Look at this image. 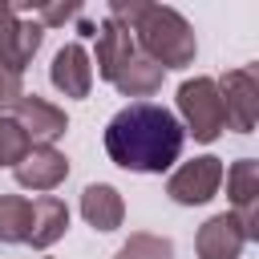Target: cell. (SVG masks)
<instances>
[{
  "label": "cell",
  "mask_w": 259,
  "mask_h": 259,
  "mask_svg": "<svg viewBox=\"0 0 259 259\" xmlns=\"http://www.w3.org/2000/svg\"><path fill=\"white\" fill-rule=\"evenodd\" d=\"M93 36H97V57H89V61L97 65V77H105V81L113 85V81H117V73L138 57V45H134L130 28H125V24H117V20H109V16L93 28Z\"/></svg>",
  "instance_id": "8fae6325"
},
{
  "label": "cell",
  "mask_w": 259,
  "mask_h": 259,
  "mask_svg": "<svg viewBox=\"0 0 259 259\" xmlns=\"http://www.w3.org/2000/svg\"><path fill=\"white\" fill-rule=\"evenodd\" d=\"M28 219H32V202L24 194H0V243H24Z\"/></svg>",
  "instance_id": "2e32d148"
},
{
  "label": "cell",
  "mask_w": 259,
  "mask_h": 259,
  "mask_svg": "<svg viewBox=\"0 0 259 259\" xmlns=\"http://www.w3.org/2000/svg\"><path fill=\"white\" fill-rule=\"evenodd\" d=\"M227 178V194H231V214L239 219L247 243L259 239V162L255 158H239L231 170H223Z\"/></svg>",
  "instance_id": "52a82bcc"
},
{
  "label": "cell",
  "mask_w": 259,
  "mask_h": 259,
  "mask_svg": "<svg viewBox=\"0 0 259 259\" xmlns=\"http://www.w3.org/2000/svg\"><path fill=\"white\" fill-rule=\"evenodd\" d=\"M186 142L182 121L158 101H130L105 125V154L134 174H162L178 162Z\"/></svg>",
  "instance_id": "6da1fadb"
},
{
  "label": "cell",
  "mask_w": 259,
  "mask_h": 259,
  "mask_svg": "<svg viewBox=\"0 0 259 259\" xmlns=\"http://www.w3.org/2000/svg\"><path fill=\"white\" fill-rule=\"evenodd\" d=\"M12 174H16V182H20L24 190L49 194V190H57V186L69 178V158H65L57 146H32V150L12 166Z\"/></svg>",
  "instance_id": "9c48e42d"
},
{
  "label": "cell",
  "mask_w": 259,
  "mask_h": 259,
  "mask_svg": "<svg viewBox=\"0 0 259 259\" xmlns=\"http://www.w3.org/2000/svg\"><path fill=\"white\" fill-rule=\"evenodd\" d=\"M49 81L65 97H89V89H93V61H89L81 40H69V45L57 49V57L49 65Z\"/></svg>",
  "instance_id": "30bf717a"
},
{
  "label": "cell",
  "mask_w": 259,
  "mask_h": 259,
  "mask_svg": "<svg viewBox=\"0 0 259 259\" xmlns=\"http://www.w3.org/2000/svg\"><path fill=\"white\" fill-rule=\"evenodd\" d=\"M109 20L125 24L142 57H150L162 73L166 69H186L194 65L198 40L190 20L170 8V4H150V0H109Z\"/></svg>",
  "instance_id": "7a4b0ae2"
},
{
  "label": "cell",
  "mask_w": 259,
  "mask_h": 259,
  "mask_svg": "<svg viewBox=\"0 0 259 259\" xmlns=\"http://www.w3.org/2000/svg\"><path fill=\"white\" fill-rule=\"evenodd\" d=\"M65 231H69V206H65V198L40 194V198L32 202V219H28V239H24V243H32L36 251H45V247H53Z\"/></svg>",
  "instance_id": "5bb4252c"
},
{
  "label": "cell",
  "mask_w": 259,
  "mask_h": 259,
  "mask_svg": "<svg viewBox=\"0 0 259 259\" xmlns=\"http://www.w3.org/2000/svg\"><path fill=\"white\" fill-rule=\"evenodd\" d=\"M113 259H174V243L166 235H150V231H138L130 235Z\"/></svg>",
  "instance_id": "e0dca14e"
},
{
  "label": "cell",
  "mask_w": 259,
  "mask_h": 259,
  "mask_svg": "<svg viewBox=\"0 0 259 259\" xmlns=\"http://www.w3.org/2000/svg\"><path fill=\"white\" fill-rule=\"evenodd\" d=\"M28 150H32V142H28V134L16 125V117L0 113V166H16Z\"/></svg>",
  "instance_id": "ac0fdd59"
},
{
  "label": "cell",
  "mask_w": 259,
  "mask_h": 259,
  "mask_svg": "<svg viewBox=\"0 0 259 259\" xmlns=\"http://www.w3.org/2000/svg\"><path fill=\"white\" fill-rule=\"evenodd\" d=\"M162 69L150 61V57H142V49H138V57L117 73V81H113V89L117 93H125V97H150V93H158L162 89Z\"/></svg>",
  "instance_id": "9a60e30c"
},
{
  "label": "cell",
  "mask_w": 259,
  "mask_h": 259,
  "mask_svg": "<svg viewBox=\"0 0 259 259\" xmlns=\"http://www.w3.org/2000/svg\"><path fill=\"white\" fill-rule=\"evenodd\" d=\"M243 247H247V235H243V227H239V219H235L231 210L210 214V219L198 227V235H194L198 259H239Z\"/></svg>",
  "instance_id": "7c38bea8"
},
{
  "label": "cell",
  "mask_w": 259,
  "mask_h": 259,
  "mask_svg": "<svg viewBox=\"0 0 259 259\" xmlns=\"http://www.w3.org/2000/svg\"><path fill=\"white\" fill-rule=\"evenodd\" d=\"M8 117H16V125L28 134L32 146H53V142L65 138V130H69L65 109L53 105L49 97H36V93H20V97L8 105Z\"/></svg>",
  "instance_id": "8992f818"
},
{
  "label": "cell",
  "mask_w": 259,
  "mask_h": 259,
  "mask_svg": "<svg viewBox=\"0 0 259 259\" xmlns=\"http://www.w3.org/2000/svg\"><path fill=\"white\" fill-rule=\"evenodd\" d=\"M178 113H182V130L210 146L223 130H227V117H223V97H219V85L214 77H190L178 85Z\"/></svg>",
  "instance_id": "3957f363"
},
{
  "label": "cell",
  "mask_w": 259,
  "mask_h": 259,
  "mask_svg": "<svg viewBox=\"0 0 259 259\" xmlns=\"http://www.w3.org/2000/svg\"><path fill=\"white\" fill-rule=\"evenodd\" d=\"M81 214L93 231H117L121 219H125V202L117 194V186L109 182H89L81 190Z\"/></svg>",
  "instance_id": "4fadbf2b"
},
{
  "label": "cell",
  "mask_w": 259,
  "mask_h": 259,
  "mask_svg": "<svg viewBox=\"0 0 259 259\" xmlns=\"http://www.w3.org/2000/svg\"><path fill=\"white\" fill-rule=\"evenodd\" d=\"M40 40H45V28H40L36 20H24L20 12H12V16L0 24V69L12 73V77H20V73L32 65Z\"/></svg>",
  "instance_id": "ba28073f"
},
{
  "label": "cell",
  "mask_w": 259,
  "mask_h": 259,
  "mask_svg": "<svg viewBox=\"0 0 259 259\" xmlns=\"http://www.w3.org/2000/svg\"><path fill=\"white\" fill-rule=\"evenodd\" d=\"M12 12H16V8H12V4H0V24H4V20H8V16H12Z\"/></svg>",
  "instance_id": "44dd1931"
},
{
  "label": "cell",
  "mask_w": 259,
  "mask_h": 259,
  "mask_svg": "<svg viewBox=\"0 0 259 259\" xmlns=\"http://www.w3.org/2000/svg\"><path fill=\"white\" fill-rule=\"evenodd\" d=\"M81 12V4H49V8H36V24L45 28V24H65V20H73Z\"/></svg>",
  "instance_id": "d6986e66"
},
{
  "label": "cell",
  "mask_w": 259,
  "mask_h": 259,
  "mask_svg": "<svg viewBox=\"0 0 259 259\" xmlns=\"http://www.w3.org/2000/svg\"><path fill=\"white\" fill-rule=\"evenodd\" d=\"M20 93H24V89H20V77H12V73L0 69V105H12Z\"/></svg>",
  "instance_id": "ffe728a7"
},
{
  "label": "cell",
  "mask_w": 259,
  "mask_h": 259,
  "mask_svg": "<svg viewBox=\"0 0 259 259\" xmlns=\"http://www.w3.org/2000/svg\"><path fill=\"white\" fill-rule=\"evenodd\" d=\"M214 85H219V97H223L227 130H235V134H251L255 121H259V65L227 69Z\"/></svg>",
  "instance_id": "277c9868"
},
{
  "label": "cell",
  "mask_w": 259,
  "mask_h": 259,
  "mask_svg": "<svg viewBox=\"0 0 259 259\" xmlns=\"http://www.w3.org/2000/svg\"><path fill=\"white\" fill-rule=\"evenodd\" d=\"M219 186H223V158L202 154V158L182 162V166L170 174L166 194H170L178 206H202V202H210V198L219 194Z\"/></svg>",
  "instance_id": "5b68a950"
}]
</instances>
